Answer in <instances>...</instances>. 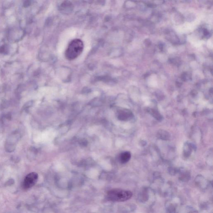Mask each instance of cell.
Masks as SVG:
<instances>
[{"label": "cell", "mask_w": 213, "mask_h": 213, "mask_svg": "<svg viewBox=\"0 0 213 213\" xmlns=\"http://www.w3.org/2000/svg\"><path fill=\"white\" fill-rule=\"evenodd\" d=\"M84 46V43L81 39H74L69 44L65 51V57L70 60L76 59L83 52Z\"/></svg>", "instance_id": "6da1fadb"}, {"label": "cell", "mask_w": 213, "mask_h": 213, "mask_svg": "<svg viewBox=\"0 0 213 213\" xmlns=\"http://www.w3.org/2000/svg\"><path fill=\"white\" fill-rule=\"evenodd\" d=\"M132 193L130 191L120 189H111L107 193L108 200L113 202H123L131 199Z\"/></svg>", "instance_id": "7a4b0ae2"}, {"label": "cell", "mask_w": 213, "mask_h": 213, "mask_svg": "<svg viewBox=\"0 0 213 213\" xmlns=\"http://www.w3.org/2000/svg\"><path fill=\"white\" fill-rule=\"evenodd\" d=\"M20 138V134L17 131L14 132L9 136L5 142V150L12 153L15 149L16 145Z\"/></svg>", "instance_id": "3957f363"}, {"label": "cell", "mask_w": 213, "mask_h": 213, "mask_svg": "<svg viewBox=\"0 0 213 213\" xmlns=\"http://www.w3.org/2000/svg\"><path fill=\"white\" fill-rule=\"evenodd\" d=\"M38 179V175L36 173H30L26 177L23 183V186L27 189L31 187L36 183Z\"/></svg>", "instance_id": "277c9868"}, {"label": "cell", "mask_w": 213, "mask_h": 213, "mask_svg": "<svg viewBox=\"0 0 213 213\" xmlns=\"http://www.w3.org/2000/svg\"><path fill=\"white\" fill-rule=\"evenodd\" d=\"M133 117L132 112L128 109H124L118 112V118L121 121H128L132 119Z\"/></svg>", "instance_id": "5b68a950"}, {"label": "cell", "mask_w": 213, "mask_h": 213, "mask_svg": "<svg viewBox=\"0 0 213 213\" xmlns=\"http://www.w3.org/2000/svg\"><path fill=\"white\" fill-rule=\"evenodd\" d=\"M195 147L192 144L186 143L183 148V155L185 158H188L192 153V150L194 149Z\"/></svg>", "instance_id": "8992f818"}, {"label": "cell", "mask_w": 213, "mask_h": 213, "mask_svg": "<svg viewBox=\"0 0 213 213\" xmlns=\"http://www.w3.org/2000/svg\"><path fill=\"white\" fill-rule=\"evenodd\" d=\"M131 155L129 152H125L120 154L119 161L122 164H125L130 160Z\"/></svg>", "instance_id": "52a82bcc"}, {"label": "cell", "mask_w": 213, "mask_h": 213, "mask_svg": "<svg viewBox=\"0 0 213 213\" xmlns=\"http://www.w3.org/2000/svg\"><path fill=\"white\" fill-rule=\"evenodd\" d=\"M158 138L163 140H167L170 139V134L167 131L160 129L157 133Z\"/></svg>", "instance_id": "ba28073f"}, {"label": "cell", "mask_w": 213, "mask_h": 213, "mask_svg": "<svg viewBox=\"0 0 213 213\" xmlns=\"http://www.w3.org/2000/svg\"><path fill=\"white\" fill-rule=\"evenodd\" d=\"M147 111H148V112H149L154 118L157 119L158 121H160L162 120V118H162V116L157 110H155V109H152V108H148V110H147Z\"/></svg>", "instance_id": "9c48e42d"}, {"label": "cell", "mask_w": 213, "mask_h": 213, "mask_svg": "<svg viewBox=\"0 0 213 213\" xmlns=\"http://www.w3.org/2000/svg\"><path fill=\"white\" fill-rule=\"evenodd\" d=\"M204 35L205 36H208V34H209V32L207 30V29H204Z\"/></svg>", "instance_id": "30bf717a"}]
</instances>
